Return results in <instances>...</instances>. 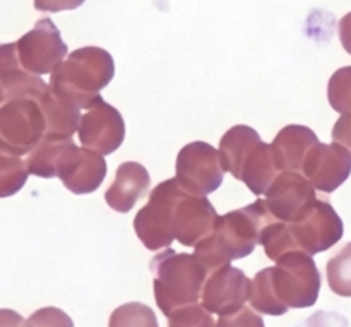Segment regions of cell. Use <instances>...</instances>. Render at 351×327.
I'll list each match as a JSON object with an SVG mask.
<instances>
[{"label": "cell", "instance_id": "4dcf8cb0", "mask_svg": "<svg viewBox=\"0 0 351 327\" xmlns=\"http://www.w3.org/2000/svg\"><path fill=\"white\" fill-rule=\"evenodd\" d=\"M332 141L345 146L351 153V113H343L338 122L335 123V127H332Z\"/></svg>", "mask_w": 351, "mask_h": 327}, {"label": "cell", "instance_id": "7402d4cb", "mask_svg": "<svg viewBox=\"0 0 351 327\" xmlns=\"http://www.w3.org/2000/svg\"><path fill=\"white\" fill-rule=\"evenodd\" d=\"M72 143V137L53 136V134H45L43 139L38 143V146L27 154V170L31 175H36L40 178H55L57 177V167L60 161L62 153L65 147Z\"/></svg>", "mask_w": 351, "mask_h": 327}, {"label": "cell", "instance_id": "83f0119b", "mask_svg": "<svg viewBox=\"0 0 351 327\" xmlns=\"http://www.w3.org/2000/svg\"><path fill=\"white\" fill-rule=\"evenodd\" d=\"M168 327H216L211 312L204 305H185L168 315Z\"/></svg>", "mask_w": 351, "mask_h": 327}, {"label": "cell", "instance_id": "5b68a950", "mask_svg": "<svg viewBox=\"0 0 351 327\" xmlns=\"http://www.w3.org/2000/svg\"><path fill=\"white\" fill-rule=\"evenodd\" d=\"M47 134L43 110L38 98H17L0 105V151L24 156Z\"/></svg>", "mask_w": 351, "mask_h": 327}, {"label": "cell", "instance_id": "8992f818", "mask_svg": "<svg viewBox=\"0 0 351 327\" xmlns=\"http://www.w3.org/2000/svg\"><path fill=\"white\" fill-rule=\"evenodd\" d=\"M184 189L175 178L158 184L151 191L149 201L134 218V230L144 247L163 250L171 245L173 237L175 206Z\"/></svg>", "mask_w": 351, "mask_h": 327}, {"label": "cell", "instance_id": "f1b7e54d", "mask_svg": "<svg viewBox=\"0 0 351 327\" xmlns=\"http://www.w3.org/2000/svg\"><path fill=\"white\" fill-rule=\"evenodd\" d=\"M24 327H74L72 319L57 307H45L34 312Z\"/></svg>", "mask_w": 351, "mask_h": 327}, {"label": "cell", "instance_id": "8fae6325", "mask_svg": "<svg viewBox=\"0 0 351 327\" xmlns=\"http://www.w3.org/2000/svg\"><path fill=\"white\" fill-rule=\"evenodd\" d=\"M57 177L72 194H91L105 180L106 163L103 154L88 147H77L72 141L58 161Z\"/></svg>", "mask_w": 351, "mask_h": 327}, {"label": "cell", "instance_id": "d6a6232c", "mask_svg": "<svg viewBox=\"0 0 351 327\" xmlns=\"http://www.w3.org/2000/svg\"><path fill=\"white\" fill-rule=\"evenodd\" d=\"M339 40L343 48L351 55V12L339 21Z\"/></svg>", "mask_w": 351, "mask_h": 327}, {"label": "cell", "instance_id": "d590c367", "mask_svg": "<svg viewBox=\"0 0 351 327\" xmlns=\"http://www.w3.org/2000/svg\"><path fill=\"white\" fill-rule=\"evenodd\" d=\"M0 105H3V99H2V96H0Z\"/></svg>", "mask_w": 351, "mask_h": 327}, {"label": "cell", "instance_id": "2e32d148", "mask_svg": "<svg viewBox=\"0 0 351 327\" xmlns=\"http://www.w3.org/2000/svg\"><path fill=\"white\" fill-rule=\"evenodd\" d=\"M47 82L23 67L16 43L0 45V96L3 103L17 98H38Z\"/></svg>", "mask_w": 351, "mask_h": 327}, {"label": "cell", "instance_id": "277c9868", "mask_svg": "<svg viewBox=\"0 0 351 327\" xmlns=\"http://www.w3.org/2000/svg\"><path fill=\"white\" fill-rule=\"evenodd\" d=\"M269 271L274 291L288 308H308L317 302L321 274L312 256L291 250L281 256Z\"/></svg>", "mask_w": 351, "mask_h": 327}, {"label": "cell", "instance_id": "30bf717a", "mask_svg": "<svg viewBox=\"0 0 351 327\" xmlns=\"http://www.w3.org/2000/svg\"><path fill=\"white\" fill-rule=\"evenodd\" d=\"M77 134L82 146L105 156L115 153L122 146L125 123L115 106L108 105L101 96H96L81 115Z\"/></svg>", "mask_w": 351, "mask_h": 327}, {"label": "cell", "instance_id": "9a60e30c", "mask_svg": "<svg viewBox=\"0 0 351 327\" xmlns=\"http://www.w3.org/2000/svg\"><path fill=\"white\" fill-rule=\"evenodd\" d=\"M215 206L206 199V195L192 194L184 191L175 206L173 237L185 247H195L204 237L211 233L215 226Z\"/></svg>", "mask_w": 351, "mask_h": 327}, {"label": "cell", "instance_id": "e575fe53", "mask_svg": "<svg viewBox=\"0 0 351 327\" xmlns=\"http://www.w3.org/2000/svg\"><path fill=\"white\" fill-rule=\"evenodd\" d=\"M302 327H321V324H319V314H314V317L308 319V321L305 322V324ZM335 327H348V322L345 321V322H341V324H338Z\"/></svg>", "mask_w": 351, "mask_h": 327}, {"label": "cell", "instance_id": "e0dca14e", "mask_svg": "<svg viewBox=\"0 0 351 327\" xmlns=\"http://www.w3.org/2000/svg\"><path fill=\"white\" fill-rule=\"evenodd\" d=\"M151 178L146 168L136 161L122 163L117 170L112 187L105 192V201L113 211L129 213L149 191Z\"/></svg>", "mask_w": 351, "mask_h": 327}, {"label": "cell", "instance_id": "ba28073f", "mask_svg": "<svg viewBox=\"0 0 351 327\" xmlns=\"http://www.w3.org/2000/svg\"><path fill=\"white\" fill-rule=\"evenodd\" d=\"M175 171V180L178 185L184 191L197 195H208L218 191L225 177L219 151L201 141L182 147L177 156Z\"/></svg>", "mask_w": 351, "mask_h": 327}, {"label": "cell", "instance_id": "52a82bcc", "mask_svg": "<svg viewBox=\"0 0 351 327\" xmlns=\"http://www.w3.org/2000/svg\"><path fill=\"white\" fill-rule=\"evenodd\" d=\"M287 232L293 250L315 256L335 247L343 239L345 228L331 202L315 199L300 218L287 223Z\"/></svg>", "mask_w": 351, "mask_h": 327}, {"label": "cell", "instance_id": "cb8c5ba5", "mask_svg": "<svg viewBox=\"0 0 351 327\" xmlns=\"http://www.w3.org/2000/svg\"><path fill=\"white\" fill-rule=\"evenodd\" d=\"M27 175L29 170L26 161L21 160V156L0 151V199L16 195L26 184Z\"/></svg>", "mask_w": 351, "mask_h": 327}, {"label": "cell", "instance_id": "5bb4252c", "mask_svg": "<svg viewBox=\"0 0 351 327\" xmlns=\"http://www.w3.org/2000/svg\"><path fill=\"white\" fill-rule=\"evenodd\" d=\"M302 173L322 192H335L351 175V153L338 143H317L305 158Z\"/></svg>", "mask_w": 351, "mask_h": 327}, {"label": "cell", "instance_id": "603a6c76", "mask_svg": "<svg viewBox=\"0 0 351 327\" xmlns=\"http://www.w3.org/2000/svg\"><path fill=\"white\" fill-rule=\"evenodd\" d=\"M249 302L250 307L259 312V314L278 317V315H283L288 312V307L278 298L276 291H274L269 267L257 273L254 280L250 281Z\"/></svg>", "mask_w": 351, "mask_h": 327}, {"label": "cell", "instance_id": "9c48e42d", "mask_svg": "<svg viewBox=\"0 0 351 327\" xmlns=\"http://www.w3.org/2000/svg\"><path fill=\"white\" fill-rule=\"evenodd\" d=\"M16 45L21 64L34 75L51 74L67 55V45L62 40L60 31L48 17L38 21Z\"/></svg>", "mask_w": 351, "mask_h": 327}, {"label": "cell", "instance_id": "7a4b0ae2", "mask_svg": "<svg viewBox=\"0 0 351 327\" xmlns=\"http://www.w3.org/2000/svg\"><path fill=\"white\" fill-rule=\"evenodd\" d=\"M149 267L154 274L156 305L167 317L177 308L199 304L208 271L197 257L165 249L151 259Z\"/></svg>", "mask_w": 351, "mask_h": 327}, {"label": "cell", "instance_id": "1f68e13d", "mask_svg": "<svg viewBox=\"0 0 351 327\" xmlns=\"http://www.w3.org/2000/svg\"><path fill=\"white\" fill-rule=\"evenodd\" d=\"M86 0H34V9L43 12H60V10L77 9Z\"/></svg>", "mask_w": 351, "mask_h": 327}, {"label": "cell", "instance_id": "7c38bea8", "mask_svg": "<svg viewBox=\"0 0 351 327\" xmlns=\"http://www.w3.org/2000/svg\"><path fill=\"white\" fill-rule=\"evenodd\" d=\"M315 199V187L300 171H281L266 191V204L278 221H295Z\"/></svg>", "mask_w": 351, "mask_h": 327}, {"label": "cell", "instance_id": "4fadbf2b", "mask_svg": "<svg viewBox=\"0 0 351 327\" xmlns=\"http://www.w3.org/2000/svg\"><path fill=\"white\" fill-rule=\"evenodd\" d=\"M250 280L243 271L228 266L219 267L208 274L202 288L201 304L211 314H235L249 300Z\"/></svg>", "mask_w": 351, "mask_h": 327}, {"label": "cell", "instance_id": "44dd1931", "mask_svg": "<svg viewBox=\"0 0 351 327\" xmlns=\"http://www.w3.org/2000/svg\"><path fill=\"white\" fill-rule=\"evenodd\" d=\"M261 143L257 130L247 125H235L221 137L219 143V158L225 171H230L239 180L240 170L247 154Z\"/></svg>", "mask_w": 351, "mask_h": 327}, {"label": "cell", "instance_id": "d4e9b609", "mask_svg": "<svg viewBox=\"0 0 351 327\" xmlns=\"http://www.w3.org/2000/svg\"><path fill=\"white\" fill-rule=\"evenodd\" d=\"M326 273L332 293L339 297H351V242L329 261Z\"/></svg>", "mask_w": 351, "mask_h": 327}, {"label": "cell", "instance_id": "f546056e", "mask_svg": "<svg viewBox=\"0 0 351 327\" xmlns=\"http://www.w3.org/2000/svg\"><path fill=\"white\" fill-rule=\"evenodd\" d=\"M216 327H266L263 317L249 307H242L235 314L221 315Z\"/></svg>", "mask_w": 351, "mask_h": 327}, {"label": "cell", "instance_id": "484cf974", "mask_svg": "<svg viewBox=\"0 0 351 327\" xmlns=\"http://www.w3.org/2000/svg\"><path fill=\"white\" fill-rule=\"evenodd\" d=\"M108 327H160L154 312L147 305L130 302L115 308L110 315Z\"/></svg>", "mask_w": 351, "mask_h": 327}, {"label": "cell", "instance_id": "ffe728a7", "mask_svg": "<svg viewBox=\"0 0 351 327\" xmlns=\"http://www.w3.org/2000/svg\"><path fill=\"white\" fill-rule=\"evenodd\" d=\"M278 177V167L274 163L273 149L269 144L261 141L249 154L240 170L239 180L243 182L250 189L252 194L261 197L266 194L269 185L273 184L274 178Z\"/></svg>", "mask_w": 351, "mask_h": 327}, {"label": "cell", "instance_id": "d6986e66", "mask_svg": "<svg viewBox=\"0 0 351 327\" xmlns=\"http://www.w3.org/2000/svg\"><path fill=\"white\" fill-rule=\"evenodd\" d=\"M41 110H43L47 134L53 136L72 137L81 125V106L57 89L48 88L41 96H38Z\"/></svg>", "mask_w": 351, "mask_h": 327}, {"label": "cell", "instance_id": "ac0fdd59", "mask_svg": "<svg viewBox=\"0 0 351 327\" xmlns=\"http://www.w3.org/2000/svg\"><path fill=\"white\" fill-rule=\"evenodd\" d=\"M317 143L319 137L308 127L287 125L285 129H281L276 139L271 144L278 170L300 171L302 173L308 151Z\"/></svg>", "mask_w": 351, "mask_h": 327}, {"label": "cell", "instance_id": "836d02e7", "mask_svg": "<svg viewBox=\"0 0 351 327\" xmlns=\"http://www.w3.org/2000/svg\"><path fill=\"white\" fill-rule=\"evenodd\" d=\"M0 327H24V319L10 308H0Z\"/></svg>", "mask_w": 351, "mask_h": 327}, {"label": "cell", "instance_id": "4316f807", "mask_svg": "<svg viewBox=\"0 0 351 327\" xmlns=\"http://www.w3.org/2000/svg\"><path fill=\"white\" fill-rule=\"evenodd\" d=\"M328 98L338 113H351V65L338 69L329 79Z\"/></svg>", "mask_w": 351, "mask_h": 327}, {"label": "cell", "instance_id": "3957f363", "mask_svg": "<svg viewBox=\"0 0 351 327\" xmlns=\"http://www.w3.org/2000/svg\"><path fill=\"white\" fill-rule=\"evenodd\" d=\"M115 75L113 57L99 47L74 50L50 75V88L88 108Z\"/></svg>", "mask_w": 351, "mask_h": 327}, {"label": "cell", "instance_id": "6da1fadb", "mask_svg": "<svg viewBox=\"0 0 351 327\" xmlns=\"http://www.w3.org/2000/svg\"><path fill=\"white\" fill-rule=\"evenodd\" d=\"M278 221L267 208L266 201L257 199L242 209L218 216L211 233L195 245L194 256L204 264L206 271L228 266L230 261L250 256L261 243L264 228Z\"/></svg>", "mask_w": 351, "mask_h": 327}]
</instances>
